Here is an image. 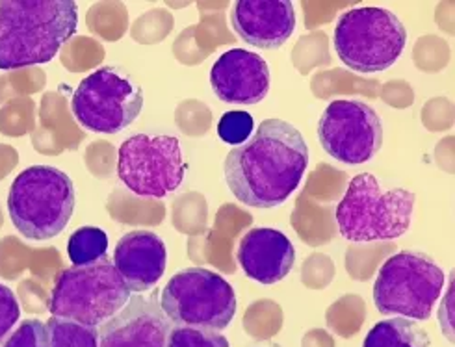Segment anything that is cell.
I'll list each match as a JSON object with an SVG mask.
<instances>
[{
    "label": "cell",
    "mask_w": 455,
    "mask_h": 347,
    "mask_svg": "<svg viewBox=\"0 0 455 347\" xmlns=\"http://www.w3.org/2000/svg\"><path fill=\"white\" fill-rule=\"evenodd\" d=\"M415 202L409 190H385L376 175L361 173L349 182L335 210L339 233L355 243L396 240L409 231Z\"/></svg>",
    "instance_id": "obj_3"
},
{
    "label": "cell",
    "mask_w": 455,
    "mask_h": 347,
    "mask_svg": "<svg viewBox=\"0 0 455 347\" xmlns=\"http://www.w3.org/2000/svg\"><path fill=\"white\" fill-rule=\"evenodd\" d=\"M308 168L303 134L283 119L262 121L243 146L225 158V180L231 193L251 209H277L299 188Z\"/></svg>",
    "instance_id": "obj_1"
},
{
    "label": "cell",
    "mask_w": 455,
    "mask_h": 347,
    "mask_svg": "<svg viewBox=\"0 0 455 347\" xmlns=\"http://www.w3.org/2000/svg\"><path fill=\"white\" fill-rule=\"evenodd\" d=\"M76 27L73 0H0V69L49 64Z\"/></svg>",
    "instance_id": "obj_2"
},
{
    "label": "cell",
    "mask_w": 455,
    "mask_h": 347,
    "mask_svg": "<svg viewBox=\"0 0 455 347\" xmlns=\"http://www.w3.org/2000/svg\"><path fill=\"white\" fill-rule=\"evenodd\" d=\"M186 162L175 136L136 134L121 143L117 153L119 180L138 197L162 199L184 180Z\"/></svg>",
    "instance_id": "obj_9"
},
{
    "label": "cell",
    "mask_w": 455,
    "mask_h": 347,
    "mask_svg": "<svg viewBox=\"0 0 455 347\" xmlns=\"http://www.w3.org/2000/svg\"><path fill=\"white\" fill-rule=\"evenodd\" d=\"M323 151L346 166H361L374 158L383 143L378 112L361 100H333L318 121Z\"/></svg>",
    "instance_id": "obj_11"
},
{
    "label": "cell",
    "mask_w": 455,
    "mask_h": 347,
    "mask_svg": "<svg viewBox=\"0 0 455 347\" xmlns=\"http://www.w3.org/2000/svg\"><path fill=\"white\" fill-rule=\"evenodd\" d=\"M51 347H99L97 327H86L61 318L47 321Z\"/></svg>",
    "instance_id": "obj_19"
},
{
    "label": "cell",
    "mask_w": 455,
    "mask_h": 347,
    "mask_svg": "<svg viewBox=\"0 0 455 347\" xmlns=\"http://www.w3.org/2000/svg\"><path fill=\"white\" fill-rule=\"evenodd\" d=\"M165 347H229V340H227L221 333H214V331L172 327Z\"/></svg>",
    "instance_id": "obj_21"
},
{
    "label": "cell",
    "mask_w": 455,
    "mask_h": 347,
    "mask_svg": "<svg viewBox=\"0 0 455 347\" xmlns=\"http://www.w3.org/2000/svg\"><path fill=\"white\" fill-rule=\"evenodd\" d=\"M255 132V121L253 115L242 112V110H233L223 114V117L218 122V136L221 141L229 143L233 147H240L243 143L250 139Z\"/></svg>",
    "instance_id": "obj_20"
},
{
    "label": "cell",
    "mask_w": 455,
    "mask_h": 347,
    "mask_svg": "<svg viewBox=\"0 0 455 347\" xmlns=\"http://www.w3.org/2000/svg\"><path fill=\"white\" fill-rule=\"evenodd\" d=\"M431 340L422 327L407 318L383 319L371 327L363 347H429Z\"/></svg>",
    "instance_id": "obj_17"
},
{
    "label": "cell",
    "mask_w": 455,
    "mask_h": 347,
    "mask_svg": "<svg viewBox=\"0 0 455 347\" xmlns=\"http://www.w3.org/2000/svg\"><path fill=\"white\" fill-rule=\"evenodd\" d=\"M143 108V91L116 67H100L80 82L71 99L78 125L97 134L129 129Z\"/></svg>",
    "instance_id": "obj_10"
},
{
    "label": "cell",
    "mask_w": 455,
    "mask_h": 347,
    "mask_svg": "<svg viewBox=\"0 0 455 347\" xmlns=\"http://www.w3.org/2000/svg\"><path fill=\"white\" fill-rule=\"evenodd\" d=\"M233 30L257 49H281L296 30L291 0H238L231 12Z\"/></svg>",
    "instance_id": "obj_14"
},
{
    "label": "cell",
    "mask_w": 455,
    "mask_h": 347,
    "mask_svg": "<svg viewBox=\"0 0 455 347\" xmlns=\"http://www.w3.org/2000/svg\"><path fill=\"white\" fill-rule=\"evenodd\" d=\"M444 288V272L420 251L390 256L378 273L374 303L378 311L412 321L429 319Z\"/></svg>",
    "instance_id": "obj_8"
},
{
    "label": "cell",
    "mask_w": 455,
    "mask_h": 347,
    "mask_svg": "<svg viewBox=\"0 0 455 347\" xmlns=\"http://www.w3.org/2000/svg\"><path fill=\"white\" fill-rule=\"evenodd\" d=\"M112 262L129 290L143 294L153 290L164 277L168 249L155 233L132 231L117 241Z\"/></svg>",
    "instance_id": "obj_15"
},
{
    "label": "cell",
    "mask_w": 455,
    "mask_h": 347,
    "mask_svg": "<svg viewBox=\"0 0 455 347\" xmlns=\"http://www.w3.org/2000/svg\"><path fill=\"white\" fill-rule=\"evenodd\" d=\"M132 292L105 256L90 265H75L61 272L54 282L49 311L54 318L99 327L114 318L129 303Z\"/></svg>",
    "instance_id": "obj_5"
},
{
    "label": "cell",
    "mask_w": 455,
    "mask_h": 347,
    "mask_svg": "<svg viewBox=\"0 0 455 347\" xmlns=\"http://www.w3.org/2000/svg\"><path fill=\"white\" fill-rule=\"evenodd\" d=\"M160 306L175 327L220 333L235 319L236 294L221 275L188 268L170 279L160 294Z\"/></svg>",
    "instance_id": "obj_7"
},
{
    "label": "cell",
    "mask_w": 455,
    "mask_h": 347,
    "mask_svg": "<svg viewBox=\"0 0 455 347\" xmlns=\"http://www.w3.org/2000/svg\"><path fill=\"white\" fill-rule=\"evenodd\" d=\"M108 253V234L99 227H80L68 241V256L73 265H90Z\"/></svg>",
    "instance_id": "obj_18"
},
{
    "label": "cell",
    "mask_w": 455,
    "mask_h": 347,
    "mask_svg": "<svg viewBox=\"0 0 455 347\" xmlns=\"http://www.w3.org/2000/svg\"><path fill=\"white\" fill-rule=\"evenodd\" d=\"M99 347H165L172 323L160 306V294L134 296L100 325Z\"/></svg>",
    "instance_id": "obj_12"
},
{
    "label": "cell",
    "mask_w": 455,
    "mask_h": 347,
    "mask_svg": "<svg viewBox=\"0 0 455 347\" xmlns=\"http://www.w3.org/2000/svg\"><path fill=\"white\" fill-rule=\"evenodd\" d=\"M4 347H51L47 325L39 319H25L4 342Z\"/></svg>",
    "instance_id": "obj_22"
},
{
    "label": "cell",
    "mask_w": 455,
    "mask_h": 347,
    "mask_svg": "<svg viewBox=\"0 0 455 347\" xmlns=\"http://www.w3.org/2000/svg\"><path fill=\"white\" fill-rule=\"evenodd\" d=\"M76 204L75 184L52 166H32L15 177L8 212L15 229L28 240H52L66 231Z\"/></svg>",
    "instance_id": "obj_4"
},
{
    "label": "cell",
    "mask_w": 455,
    "mask_h": 347,
    "mask_svg": "<svg viewBox=\"0 0 455 347\" xmlns=\"http://www.w3.org/2000/svg\"><path fill=\"white\" fill-rule=\"evenodd\" d=\"M339 59L351 71L374 75L402 58L407 30L400 17L385 8H354L340 15L333 34Z\"/></svg>",
    "instance_id": "obj_6"
},
{
    "label": "cell",
    "mask_w": 455,
    "mask_h": 347,
    "mask_svg": "<svg viewBox=\"0 0 455 347\" xmlns=\"http://www.w3.org/2000/svg\"><path fill=\"white\" fill-rule=\"evenodd\" d=\"M272 75L267 61L245 49H233L216 59L211 71L214 95L227 105H259L270 93Z\"/></svg>",
    "instance_id": "obj_13"
},
{
    "label": "cell",
    "mask_w": 455,
    "mask_h": 347,
    "mask_svg": "<svg viewBox=\"0 0 455 347\" xmlns=\"http://www.w3.org/2000/svg\"><path fill=\"white\" fill-rule=\"evenodd\" d=\"M238 262L243 273L260 284H275L292 272L294 243L277 229H253L238 245Z\"/></svg>",
    "instance_id": "obj_16"
},
{
    "label": "cell",
    "mask_w": 455,
    "mask_h": 347,
    "mask_svg": "<svg viewBox=\"0 0 455 347\" xmlns=\"http://www.w3.org/2000/svg\"><path fill=\"white\" fill-rule=\"evenodd\" d=\"M20 318V306L6 284H0V342H4Z\"/></svg>",
    "instance_id": "obj_23"
}]
</instances>
